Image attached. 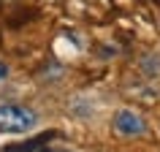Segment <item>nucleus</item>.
Listing matches in <instances>:
<instances>
[{"instance_id": "nucleus-3", "label": "nucleus", "mask_w": 160, "mask_h": 152, "mask_svg": "<svg viewBox=\"0 0 160 152\" xmlns=\"http://www.w3.org/2000/svg\"><path fill=\"white\" fill-rule=\"evenodd\" d=\"M3 79H8V65L0 60V82H3Z\"/></svg>"}, {"instance_id": "nucleus-2", "label": "nucleus", "mask_w": 160, "mask_h": 152, "mask_svg": "<svg viewBox=\"0 0 160 152\" xmlns=\"http://www.w3.org/2000/svg\"><path fill=\"white\" fill-rule=\"evenodd\" d=\"M114 130L119 136H144L147 133V122L138 111L133 109H119L114 114Z\"/></svg>"}, {"instance_id": "nucleus-4", "label": "nucleus", "mask_w": 160, "mask_h": 152, "mask_svg": "<svg viewBox=\"0 0 160 152\" xmlns=\"http://www.w3.org/2000/svg\"><path fill=\"white\" fill-rule=\"evenodd\" d=\"M43 152H68V149H43Z\"/></svg>"}, {"instance_id": "nucleus-1", "label": "nucleus", "mask_w": 160, "mask_h": 152, "mask_svg": "<svg viewBox=\"0 0 160 152\" xmlns=\"http://www.w3.org/2000/svg\"><path fill=\"white\" fill-rule=\"evenodd\" d=\"M35 111L19 103H3L0 106V133H27L35 128Z\"/></svg>"}]
</instances>
